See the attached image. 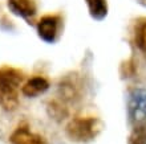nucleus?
Masks as SVG:
<instances>
[{"mask_svg": "<svg viewBox=\"0 0 146 144\" xmlns=\"http://www.w3.org/2000/svg\"><path fill=\"white\" fill-rule=\"evenodd\" d=\"M48 89H49V82L44 77H33L23 85L21 93L28 98H35L40 94H44Z\"/></svg>", "mask_w": 146, "mask_h": 144, "instance_id": "6e6552de", "label": "nucleus"}, {"mask_svg": "<svg viewBox=\"0 0 146 144\" xmlns=\"http://www.w3.org/2000/svg\"><path fill=\"white\" fill-rule=\"evenodd\" d=\"M104 128V123L94 116L74 118L66 126V135L77 143H88L93 140Z\"/></svg>", "mask_w": 146, "mask_h": 144, "instance_id": "f03ea898", "label": "nucleus"}, {"mask_svg": "<svg viewBox=\"0 0 146 144\" xmlns=\"http://www.w3.org/2000/svg\"><path fill=\"white\" fill-rule=\"evenodd\" d=\"M61 25V16L60 15H45L42 16L37 23V33L42 41L48 44L56 42Z\"/></svg>", "mask_w": 146, "mask_h": 144, "instance_id": "20e7f679", "label": "nucleus"}, {"mask_svg": "<svg viewBox=\"0 0 146 144\" xmlns=\"http://www.w3.org/2000/svg\"><path fill=\"white\" fill-rule=\"evenodd\" d=\"M24 74L12 66L0 68V105L4 110L13 111L19 106V87Z\"/></svg>", "mask_w": 146, "mask_h": 144, "instance_id": "f257e3e1", "label": "nucleus"}, {"mask_svg": "<svg viewBox=\"0 0 146 144\" xmlns=\"http://www.w3.org/2000/svg\"><path fill=\"white\" fill-rule=\"evenodd\" d=\"M77 74H70L65 77L58 85V93L62 102H73L80 95V82Z\"/></svg>", "mask_w": 146, "mask_h": 144, "instance_id": "39448f33", "label": "nucleus"}, {"mask_svg": "<svg viewBox=\"0 0 146 144\" xmlns=\"http://www.w3.org/2000/svg\"><path fill=\"white\" fill-rule=\"evenodd\" d=\"M89 13L94 20H104L108 15V1L106 0H85Z\"/></svg>", "mask_w": 146, "mask_h": 144, "instance_id": "1a4fd4ad", "label": "nucleus"}, {"mask_svg": "<svg viewBox=\"0 0 146 144\" xmlns=\"http://www.w3.org/2000/svg\"><path fill=\"white\" fill-rule=\"evenodd\" d=\"M127 115L134 124H139L146 120V89L135 87L129 93Z\"/></svg>", "mask_w": 146, "mask_h": 144, "instance_id": "7ed1b4c3", "label": "nucleus"}, {"mask_svg": "<svg viewBox=\"0 0 146 144\" xmlns=\"http://www.w3.org/2000/svg\"><path fill=\"white\" fill-rule=\"evenodd\" d=\"M48 114L53 119L61 120L68 115V108L65 107V105H64L61 99H53V101H50L48 103Z\"/></svg>", "mask_w": 146, "mask_h": 144, "instance_id": "9d476101", "label": "nucleus"}, {"mask_svg": "<svg viewBox=\"0 0 146 144\" xmlns=\"http://www.w3.org/2000/svg\"><path fill=\"white\" fill-rule=\"evenodd\" d=\"M9 141L12 144H48L41 135L32 132L27 127H17L11 133Z\"/></svg>", "mask_w": 146, "mask_h": 144, "instance_id": "423d86ee", "label": "nucleus"}, {"mask_svg": "<svg viewBox=\"0 0 146 144\" xmlns=\"http://www.w3.org/2000/svg\"><path fill=\"white\" fill-rule=\"evenodd\" d=\"M129 144H146V120L135 124L129 136Z\"/></svg>", "mask_w": 146, "mask_h": 144, "instance_id": "9b49d317", "label": "nucleus"}, {"mask_svg": "<svg viewBox=\"0 0 146 144\" xmlns=\"http://www.w3.org/2000/svg\"><path fill=\"white\" fill-rule=\"evenodd\" d=\"M135 40H137V45H138L139 49L146 52V21L138 27L137 34H135Z\"/></svg>", "mask_w": 146, "mask_h": 144, "instance_id": "f8f14e48", "label": "nucleus"}, {"mask_svg": "<svg viewBox=\"0 0 146 144\" xmlns=\"http://www.w3.org/2000/svg\"><path fill=\"white\" fill-rule=\"evenodd\" d=\"M7 5L13 15L24 19L33 17L37 12L35 0H7Z\"/></svg>", "mask_w": 146, "mask_h": 144, "instance_id": "0eeeda50", "label": "nucleus"}]
</instances>
